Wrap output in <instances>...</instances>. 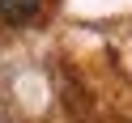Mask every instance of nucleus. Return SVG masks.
<instances>
[{"label":"nucleus","mask_w":132,"mask_h":123,"mask_svg":"<svg viewBox=\"0 0 132 123\" xmlns=\"http://www.w3.org/2000/svg\"><path fill=\"white\" fill-rule=\"evenodd\" d=\"M43 13V0H0V17L9 26H30Z\"/></svg>","instance_id":"1"}]
</instances>
